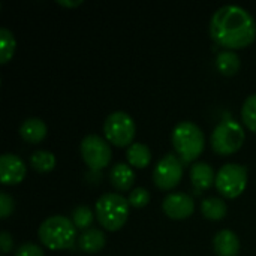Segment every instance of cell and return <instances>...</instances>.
I'll use <instances>...</instances> for the list:
<instances>
[{"label": "cell", "instance_id": "obj_11", "mask_svg": "<svg viewBox=\"0 0 256 256\" xmlns=\"http://www.w3.org/2000/svg\"><path fill=\"white\" fill-rule=\"evenodd\" d=\"M26 165L22 159L12 153H4L0 158V182L4 186L18 184L26 177Z\"/></svg>", "mask_w": 256, "mask_h": 256}, {"label": "cell", "instance_id": "obj_25", "mask_svg": "<svg viewBox=\"0 0 256 256\" xmlns=\"http://www.w3.org/2000/svg\"><path fill=\"white\" fill-rule=\"evenodd\" d=\"M15 256H45V254L39 246L33 243H24L16 249Z\"/></svg>", "mask_w": 256, "mask_h": 256}, {"label": "cell", "instance_id": "obj_8", "mask_svg": "<svg viewBox=\"0 0 256 256\" xmlns=\"http://www.w3.org/2000/svg\"><path fill=\"white\" fill-rule=\"evenodd\" d=\"M81 156L82 160L93 170H102L108 166L111 160V147L106 140L99 135H87L81 141Z\"/></svg>", "mask_w": 256, "mask_h": 256}, {"label": "cell", "instance_id": "obj_10", "mask_svg": "<svg viewBox=\"0 0 256 256\" xmlns=\"http://www.w3.org/2000/svg\"><path fill=\"white\" fill-rule=\"evenodd\" d=\"M162 208L168 218L176 220H183L194 213L195 204L190 195L183 192H172L168 196H165L162 202Z\"/></svg>", "mask_w": 256, "mask_h": 256}, {"label": "cell", "instance_id": "obj_24", "mask_svg": "<svg viewBox=\"0 0 256 256\" xmlns=\"http://www.w3.org/2000/svg\"><path fill=\"white\" fill-rule=\"evenodd\" d=\"M128 201H129V206H132L135 208H142L150 202V194L144 188H135L129 194Z\"/></svg>", "mask_w": 256, "mask_h": 256}, {"label": "cell", "instance_id": "obj_21", "mask_svg": "<svg viewBox=\"0 0 256 256\" xmlns=\"http://www.w3.org/2000/svg\"><path fill=\"white\" fill-rule=\"evenodd\" d=\"M15 48H16V42H15L14 33L9 28L2 27L0 28V63L2 64L8 63L12 58Z\"/></svg>", "mask_w": 256, "mask_h": 256}, {"label": "cell", "instance_id": "obj_16", "mask_svg": "<svg viewBox=\"0 0 256 256\" xmlns=\"http://www.w3.org/2000/svg\"><path fill=\"white\" fill-rule=\"evenodd\" d=\"M110 180L111 184L120 190V192H126L132 188L134 182H135V174L132 171V168L126 164H116L111 171H110Z\"/></svg>", "mask_w": 256, "mask_h": 256}, {"label": "cell", "instance_id": "obj_4", "mask_svg": "<svg viewBox=\"0 0 256 256\" xmlns=\"http://www.w3.org/2000/svg\"><path fill=\"white\" fill-rule=\"evenodd\" d=\"M129 201L120 194H104L96 201V218L108 231H118L128 220Z\"/></svg>", "mask_w": 256, "mask_h": 256}, {"label": "cell", "instance_id": "obj_28", "mask_svg": "<svg viewBox=\"0 0 256 256\" xmlns=\"http://www.w3.org/2000/svg\"><path fill=\"white\" fill-rule=\"evenodd\" d=\"M58 4L62 6H68V8H75V6H80L82 3V0H75V2H70V0H57Z\"/></svg>", "mask_w": 256, "mask_h": 256}, {"label": "cell", "instance_id": "obj_3", "mask_svg": "<svg viewBox=\"0 0 256 256\" xmlns=\"http://www.w3.org/2000/svg\"><path fill=\"white\" fill-rule=\"evenodd\" d=\"M172 146L183 164L196 160L204 152L206 140L201 128L192 122H182L172 130Z\"/></svg>", "mask_w": 256, "mask_h": 256}, {"label": "cell", "instance_id": "obj_14", "mask_svg": "<svg viewBox=\"0 0 256 256\" xmlns=\"http://www.w3.org/2000/svg\"><path fill=\"white\" fill-rule=\"evenodd\" d=\"M46 132H48L46 124L39 117H30V118L24 120L20 126L21 138L27 142H32V144L40 142L46 136Z\"/></svg>", "mask_w": 256, "mask_h": 256}, {"label": "cell", "instance_id": "obj_5", "mask_svg": "<svg viewBox=\"0 0 256 256\" xmlns=\"http://www.w3.org/2000/svg\"><path fill=\"white\" fill-rule=\"evenodd\" d=\"M244 138V130L238 122L222 120L212 134V147L218 154L228 156L242 148Z\"/></svg>", "mask_w": 256, "mask_h": 256}, {"label": "cell", "instance_id": "obj_26", "mask_svg": "<svg viewBox=\"0 0 256 256\" xmlns=\"http://www.w3.org/2000/svg\"><path fill=\"white\" fill-rule=\"evenodd\" d=\"M14 212V200L6 192L0 194V218L6 219Z\"/></svg>", "mask_w": 256, "mask_h": 256}, {"label": "cell", "instance_id": "obj_18", "mask_svg": "<svg viewBox=\"0 0 256 256\" xmlns=\"http://www.w3.org/2000/svg\"><path fill=\"white\" fill-rule=\"evenodd\" d=\"M201 212H202L204 218H207L210 220H222L228 213V207L224 200L212 196V198L202 200Z\"/></svg>", "mask_w": 256, "mask_h": 256}, {"label": "cell", "instance_id": "obj_9", "mask_svg": "<svg viewBox=\"0 0 256 256\" xmlns=\"http://www.w3.org/2000/svg\"><path fill=\"white\" fill-rule=\"evenodd\" d=\"M182 176H183V166L180 164V158L170 153L158 162L153 171V182L159 189L171 190L180 183Z\"/></svg>", "mask_w": 256, "mask_h": 256}, {"label": "cell", "instance_id": "obj_23", "mask_svg": "<svg viewBox=\"0 0 256 256\" xmlns=\"http://www.w3.org/2000/svg\"><path fill=\"white\" fill-rule=\"evenodd\" d=\"M242 118L244 122V124L256 134V93L250 94L242 108Z\"/></svg>", "mask_w": 256, "mask_h": 256}, {"label": "cell", "instance_id": "obj_12", "mask_svg": "<svg viewBox=\"0 0 256 256\" xmlns=\"http://www.w3.org/2000/svg\"><path fill=\"white\" fill-rule=\"evenodd\" d=\"M213 248L218 256H238L240 240L236 232L230 230H222L214 236Z\"/></svg>", "mask_w": 256, "mask_h": 256}, {"label": "cell", "instance_id": "obj_22", "mask_svg": "<svg viewBox=\"0 0 256 256\" xmlns=\"http://www.w3.org/2000/svg\"><path fill=\"white\" fill-rule=\"evenodd\" d=\"M94 220V214L90 207L87 206H78L72 212V222L76 230L87 231L92 228V224Z\"/></svg>", "mask_w": 256, "mask_h": 256}, {"label": "cell", "instance_id": "obj_1", "mask_svg": "<svg viewBox=\"0 0 256 256\" xmlns=\"http://www.w3.org/2000/svg\"><path fill=\"white\" fill-rule=\"evenodd\" d=\"M210 34L216 44L230 51L244 48L255 40V18L242 6L225 4L213 14Z\"/></svg>", "mask_w": 256, "mask_h": 256}, {"label": "cell", "instance_id": "obj_17", "mask_svg": "<svg viewBox=\"0 0 256 256\" xmlns=\"http://www.w3.org/2000/svg\"><path fill=\"white\" fill-rule=\"evenodd\" d=\"M126 156H128L129 165L134 168H138V170L148 166V164L152 160V152L142 142H134L132 146H129Z\"/></svg>", "mask_w": 256, "mask_h": 256}, {"label": "cell", "instance_id": "obj_6", "mask_svg": "<svg viewBox=\"0 0 256 256\" xmlns=\"http://www.w3.org/2000/svg\"><path fill=\"white\" fill-rule=\"evenodd\" d=\"M104 134L110 144L117 147L132 146L135 138V122L124 111H116L105 118Z\"/></svg>", "mask_w": 256, "mask_h": 256}, {"label": "cell", "instance_id": "obj_2", "mask_svg": "<svg viewBox=\"0 0 256 256\" xmlns=\"http://www.w3.org/2000/svg\"><path fill=\"white\" fill-rule=\"evenodd\" d=\"M38 236L45 248L51 250H63L72 248L76 242V228L70 219L56 214L40 224Z\"/></svg>", "mask_w": 256, "mask_h": 256}, {"label": "cell", "instance_id": "obj_7", "mask_svg": "<svg viewBox=\"0 0 256 256\" xmlns=\"http://www.w3.org/2000/svg\"><path fill=\"white\" fill-rule=\"evenodd\" d=\"M248 186V170L238 164H226L216 174V188L225 198L240 196Z\"/></svg>", "mask_w": 256, "mask_h": 256}, {"label": "cell", "instance_id": "obj_15", "mask_svg": "<svg viewBox=\"0 0 256 256\" xmlns=\"http://www.w3.org/2000/svg\"><path fill=\"white\" fill-rule=\"evenodd\" d=\"M106 237L104 231L98 228H90L87 231H82V234L78 237V246L86 254H98L105 248Z\"/></svg>", "mask_w": 256, "mask_h": 256}, {"label": "cell", "instance_id": "obj_13", "mask_svg": "<svg viewBox=\"0 0 256 256\" xmlns=\"http://www.w3.org/2000/svg\"><path fill=\"white\" fill-rule=\"evenodd\" d=\"M190 180L196 190H207L216 183V174L212 165L206 162H196L190 168Z\"/></svg>", "mask_w": 256, "mask_h": 256}, {"label": "cell", "instance_id": "obj_19", "mask_svg": "<svg viewBox=\"0 0 256 256\" xmlns=\"http://www.w3.org/2000/svg\"><path fill=\"white\" fill-rule=\"evenodd\" d=\"M216 64H218V69L224 75H226V76L236 75L238 72L240 66H242L240 57L237 56V52L230 51V50H225V51L219 52L218 60H216Z\"/></svg>", "mask_w": 256, "mask_h": 256}, {"label": "cell", "instance_id": "obj_20", "mask_svg": "<svg viewBox=\"0 0 256 256\" xmlns=\"http://www.w3.org/2000/svg\"><path fill=\"white\" fill-rule=\"evenodd\" d=\"M30 164L38 172H50L56 166V156L46 150H36L30 156Z\"/></svg>", "mask_w": 256, "mask_h": 256}, {"label": "cell", "instance_id": "obj_27", "mask_svg": "<svg viewBox=\"0 0 256 256\" xmlns=\"http://www.w3.org/2000/svg\"><path fill=\"white\" fill-rule=\"evenodd\" d=\"M12 246H14L12 236H10L9 232L3 231V232L0 234V249H2V252H3L4 255L9 254V252L12 250Z\"/></svg>", "mask_w": 256, "mask_h": 256}]
</instances>
